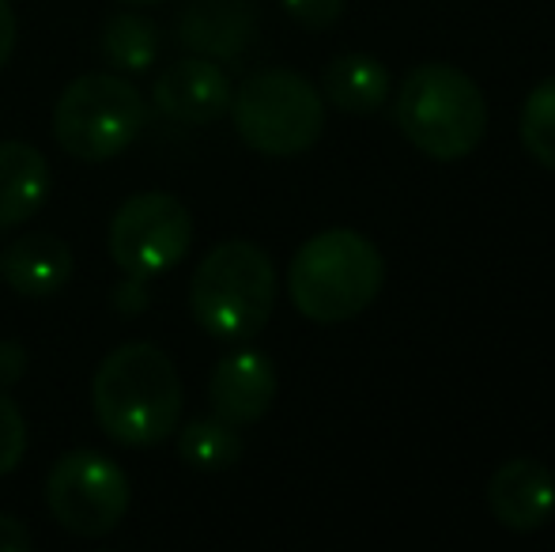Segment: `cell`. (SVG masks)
Masks as SVG:
<instances>
[{"label":"cell","mask_w":555,"mask_h":552,"mask_svg":"<svg viewBox=\"0 0 555 552\" xmlns=\"http://www.w3.org/2000/svg\"><path fill=\"white\" fill-rule=\"evenodd\" d=\"M182 375L175 360L152 341L117 345L95 371L91 409L95 420L121 447H155L182 424Z\"/></svg>","instance_id":"obj_1"},{"label":"cell","mask_w":555,"mask_h":552,"mask_svg":"<svg viewBox=\"0 0 555 552\" xmlns=\"http://www.w3.org/2000/svg\"><path fill=\"white\" fill-rule=\"evenodd\" d=\"M386 261L366 235L333 228L307 239L287 269V295L295 310L318 325H340L359 318L382 292Z\"/></svg>","instance_id":"obj_2"},{"label":"cell","mask_w":555,"mask_h":552,"mask_svg":"<svg viewBox=\"0 0 555 552\" xmlns=\"http://www.w3.org/2000/svg\"><path fill=\"white\" fill-rule=\"evenodd\" d=\"M276 307V266L269 251L249 239H227L212 246L193 269L190 310L193 322L212 341H254Z\"/></svg>","instance_id":"obj_3"},{"label":"cell","mask_w":555,"mask_h":552,"mask_svg":"<svg viewBox=\"0 0 555 552\" xmlns=\"http://www.w3.org/2000/svg\"><path fill=\"white\" fill-rule=\"evenodd\" d=\"M397 126L427 159L457 163L488 133V103L473 76L431 61L404 76L397 91Z\"/></svg>","instance_id":"obj_4"},{"label":"cell","mask_w":555,"mask_h":552,"mask_svg":"<svg viewBox=\"0 0 555 552\" xmlns=\"http://www.w3.org/2000/svg\"><path fill=\"white\" fill-rule=\"evenodd\" d=\"M234 133L242 144L272 159L302 155L322 140L325 99L295 68H261L231 95Z\"/></svg>","instance_id":"obj_5"},{"label":"cell","mask_w":555,"mask_h":552,"mask_svg":"<svg viewBox=\"0 0 555 552\" xmlns=\"http://www.w3.org/2000/svg\"><path fill=\"white\" fill-rule=\"evenodd\" d=\"M152 106L125 73L76 76L53 106V137L73 159L106 163L147 129Z\"/></svg>","instance_id":"obj_6"},{"label":"cell","mask_w":555,"mask_h":552,"mask_svg":"<svg viewBox=\"0 0 555 552\" xmlns=\"http://www.w3.org/2000/svg\"><path fill=\"white\" fill-rule=\"evenodd\" d=\"M46 508L76 538H106L129 511V477L99 450H68L46 477Z\"/></svg>","instance_id":"obj_7"},{"label":"cell","mask_w":555,"mask_h":552,"mask_svg":"<svg viewBox=\"0 0 555 552\" xmlns=\"http://www.w3.org/2000/svg\"><path fill=\"white\" fill-rule=\"evenodd\" d=\"M193 243V216L175 193L147 190L129 197L111 220V258L121 273L159 277L182 266Z\"/></svg>","instance_id":"obj_8"},{"label":"cell","mask_w":555,"mask_h":552,"mask_svg":"<svg viewBox=\"0 0 555 552\" xmlns=\"http://www.w3.org/2000/svg\"><path fill=\"white\" fill-rule=\"evenodd\" d=\"M231 80L212 57L175 61L155 76L152 88L155 111L178 126H212L231 111Z\"/></svg>","instance_id":"obj_9"},{"label":"cell","mask_w":555,"mask_h":552,"mask_svg":"<svg viewBox=\"0 0 555 552\" xmlns=\"http://www.w3.org/2000/svg\"><path fill=\"white\" fill-rule=\"evenodd\" d=\"M488 508L503 530L533 534L555 515V477L537 458H511L488 480Z\"/></svg>","instance_id":"obj_10"},{"label":"cell","mask_w":555,"mask_h":552,"mask_svg":"<svg viewBox=\"0 0 555 552\" xmlns=\"http://www.w3.org/2000/svg\"><path fill=\"white\" fill-rule=\"evenodd\" d=\"M276 386V363L264 352L242 348V352H231L216 363L212 383H208V406H212V416L234 427H246L272 409Z\"/></svg>","instance_id":"obj_11"},{"label":"cell","mask_w":555,"mask_h":552,"mask_svg":"<svg viewBox=\"0 0 555 552\" xmlns=\"http://www.w3.org/2000/svg\"><path fill=\"white\" fill-rule=\"evenodd\" d=\"M257 35L254 0H190L178 15V42L197 57L238 61Z\"/></svg>","instance_id":"obj_12"},{"label":"cell","mask_w":555,"mask_h":552,"mask_svg":"<svg viewBox=\"0 0 555 552\" xmlns=\"http://www.w3.org/2000/svg\"><path fill=\"white\" fill-rule=\"evenodd\" d=\"M0 273L15 295H27V299L57 295L73 280V246L46 231H30L15 239L8 251H0Z\"/></svg>","instance_id":"obj_13"},{"label":"cell","mask_w":555,"mask_h":552,"mask_svg":"<svg viewBox=\"0 0 555 552\" xmlns=\"http://www.w3.org/2000/svg\"><path fill=\"white\" fill-rule=\"evenodd\" d=\"M50 197V163L23 140L0 144V228L27 223Z\"/></svg>","instance_id":"obj_14"},{"label":"cell","mask_w":555,"mask_h":552,"mask_svg":"<svg viewBox=\"0 0 555 552\" xmlns=\"http://www.w3.org/2000/svg\"><path fill=\"white\" fill-rule=\"evenodd\" d=\"M322 99L344 114H374L389 99V73L378 57L344 53L333 57L322 73Z\"/></svg>","instance_id":"obj_15"},{"label":"cell","mask_w":555,"mask_h":552,"mask_svg":"<svg viewBox=\"0 0 555 552\" xmlns=\"http://www.w3.org/2000/svg\"><path fill=\"white\" fill-rule=\"evenodd\" d=\"M159 23L147 20L140 12H114L103 23V35H99V53L114 73L140 76L155 65L163 42H159Z\"/></svg>","instance_id":"obj_16"},{"label":"cell","mask_w":555,"mask_h":552,"mask_svg":"<svg viewBox=\"0 0 555 552\" xmlns=\"http://www.w3.org/2000/svg\"><path fill=\"white\" fill-rule=\"evenodd\" d=\"M246 442H242L238 427L227 424L220 416H205V420H190V424L178 432V454L185 465L201 473H220L231 470L242 458Z\"/></svg>","instance_id":"obj_17"},{"label":"cell","mask_w":555,"mask_h":552,"mask_svg":"<svg viewBox=\"0 0 555 552\" xmlns=\"http://www.w3.org/2000/svg\"><path fill=\"white\" fill-rule=\"evenodd\" d=\"M521 144L541 167L555 170V76L537 84L521 106Z\"/></svg>","instance_id":"obj_18"},{"label":"cell","mask_w":555,"mask_h":552,"mask_svg":"<svg viewBox=\"0 0 555 552\" xmlns=\"http://www.w3.org/2000/svg\"><path fill=\"white\" fill-rule=\"evenodd\" d=\"M23 454H27V420L8 401V390H0V477L20 470Z\"/></svg>","instance_id":"obj_19"},{"label":"cell","mask_w":555,"mask_h":552,"mask_svg":"<svg viewBox=\"0 0 555 552\" xmlns=\"http://www.w3.org/2000/svg\"><path fill=\"white\" fill-rule=\"evenodd\" d=\"M111 303L121 318H140L147 307H152V284H147V277H140V273H125L114 284Z\"/></svg>","instance_id":"obj_20"},{"label":"cell","mask_w":555,"mask_h":552,"mask_svg":"<svg viewBox=\"0 0 555 552\" xmlns=\"http://www.w3.org/2000/svg\"><path fill=\"white\" fill-rule=\"evenodd\" d=\"M284 8H287V15H292L295 23H302V27L325 30V27H333V23L340 20L344 0H284Z\"/></svg>","instance_id":"obj_21"},{"label":"cell","mask_w":555,"mask_h":552,"mask_svg":"<svg viewBox=\"0 0 555 552\" xmlns=\"http://www.w3.org/2000/svg\"><path fill=\"white\" fill-rule=\"evenodd\" d=\"M27 363H30V352L23 341H15V337L0 341V390H12V386L27 375Z\"/></svg>","instance_id":"obj_22"},{"label":"cell","mask_w":555,"mask_h":552,"mask_svg":"<svg viewBox=\"0 0 555 552\" xmlns=\"http://www.w3.org/2000/svg\"><path fill=\"white\" fill-rule=\"evenodd\" d=\"M35 549V534L15 515H0V552H27Z\"/></svg>","instance_id":"obj_23"},{"label":"cell","mask_w":555,"mask_h":552,"mask_svg":"<svg viewBox=\"0 0 555 552\" xmlns=\"http://www.w3.org/2000/svg\"><path fill=\"white\" fill-rule=\"evenodd\" d=\"M12 50H15V12L8 0H0V68L8 65Z\"/></svg>","instance_id":"obj_24"},{"label":"cell","mask_w":555,"mask_h":552,"mask_svg":"<svg viewBox=\"0 0 555 552\" xmlns=\"http://www.w3.org/2000/svg\"><path fill=\"white\" fill-rule=\"evenodd\" d=\"M121 4H137V8H144V4H159V0H121Z\"/></svg>","instance_id":"obj_25"}]
</instances>
